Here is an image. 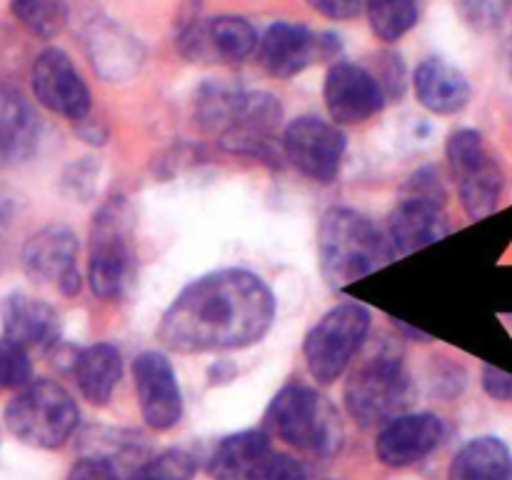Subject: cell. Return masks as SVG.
I'll use <instances>...</instances> for the list:
<instances>
[{"label": "cell", "instance_id": "1", "mask_svg": "<svg viewBox=\"0 0 512 480\" xmlns=\"http://www.w3.org/2000/svg\"><path fill=\"white\" fill-rule=\"evenodd\" d=\"M275 295L260 275L240 268L215 270L178 293L160 320L158 338L175 353L240 350L268 335Z\"/></svg>", "mask_w": 512, "mask_h": 480}, {"label": "cell", "instance_id": "2", "mask_svg": "<svg viewBox=\"0 0 512 480\" xmlns=\"http://www.w3.org/2000/svg\"><path fill=\"white\" fill-rule=\"evenodd\" d=\"M318 260L325 283L335 290L395 260L390 240L368 215L353 208H333L318 228Z\"/></svg>", "mask_w": 512, "mask_h": 480}, {"label": "cell", "instance_id": "3", "mask_svg": "<svg viewBox=\"0 0 512 480\" xmlns=\"http://www.w3.org/2000/svg\"><path fill=\"white\" fill-rule=\"evenodd\" d=\"M268 438L313 458H333L343 448V420L325 395L305 383H288L270 400L263 418Z\"/></svg>", "mask_w": 512, "mask_h": 480}, {"label": "cell", "instance_id": "4", "mask_svg": "<svg viewBox=\"0 0 512 480\" xmlns=\"http://www.w3.org/2000/svg\"><path fill=\"white\" fill-rule=\"evenodd\" d=\"M415 398V383L403 360L388 350L355 365L345 383V408L363 428H383L403 415Z\"/></svg>", "mask_w": 512, "mask_h": 480}, {"label": "cell", "instance_id": "5", "mask_svg": "<svg viewBox=\"0 0 512 480\" xmlns=\"http://www.w3.org/2000/svg\"><path fill=\"white\" fill-rule=\"evenodd\" d=\"M80 420L73 395L53 380H30L5 408V425L25 445L55 450L70 440Z\"/></svg>", "mask_w": 512, "mask_h": 480}, {"label": "cell", "instance_id": "6", "mask_svg": "<svg viewBox=\"0 0 512 480\" xmlns=\"http://www.w3.org/2000/svg\"><path fill=\"white\" fill-rule=\"evenodd\" d=\"M135 273L133 210L125 198H110L90 228L88 283L98 298L115 300L128 290Z\"/></svg>", "mask_w": 512, "mask_h": 480}, {"label": "cell", "instance_id": "7", "mask_svg": "<svg viewBox=\"0 0 512 480\" xmlns=\"http://www.w3.org/2000/svg\"><path fill=\"white\" fill-rule=\"evenodd\" d=\"M445 198L448 193L435 168L418 170L408 180L388 220V240L395 258L428 248L450 233Z\"/></svg>", "mask_w": 512, "mask_h": 480}, {"label": "cell", "instance_id": "8", "mask_svg": "<svg viewBox=\"0 0 512 480\" xmlns=\"http://www.w3.org/2000/svg\"><path fill=\"white\" fill-rule=\"evenodd\" d=\"M368 308L358 303H345L328 310L305 335L303 355L310 375L320 385H330L343 378L358 350L370 333Z\"/></svg>", "mask_w": 512, "mask_h": 480}, {"label": "cell", "instance_id": "9", "mask_svg": "<svg viewBox=\"0 0 512 480\" xmlns=\"http://www.w3.org/2000/svg\"><path fill=\"white\" fill-rule=\"evenodd\" d=\"M450 170L458 183L460 203L473 220H483L498 210L505 190V173L490 155L478 130H455L445 145Z\"/></svg>", "mask_w": 512, "mask_h": 480}, {"label": "cell", "instance_id": "10", "mask_svg": "<svg viewBox=\"0 0 512 480\" xmlns=\"http://www.w3.org/2000/svg\"><path fill=\"white\" fill-rule=\"evenodd\" d=\"M280 120H283V108L278 98L260 90L255 93L240 90L228 123L220 133V145L228 153L275 163L278 160L275 130L280 128Z\"/></svg>", "mask_w": 512, "mask_h": 480}, {"label": "cell", "instance_id": "11", "mask_svg": "<svg viewBox=\"0 0 512 480\" xmlns=\"http://www.w3.org/2000/svg\"><path fill=\"white\" fill-rule=\"evenodd\" d=\"M340 53V38L305 25L275 23L260 40L258 58L265 73L273 78H293L310 65L333 60Z\"/></svg>", "mask_w": 512, "mask_h": 480}, {"label": "cell", "instance_id": "12", "mask_svg": "<svg viewBox=\"0 0 512 480\" xmlns=\"http://www.w3.org/2000/svg\"><path fill=\"white\" fill-rule=\"evenodd\" d=\"M283 155L295 170L315 183H333L345 155L343 130L328 120L295 118L283 133Z\"/></svg>", "mask_w": 512, "mask_h": 480}, {"label": "cell", "instance_id": "13", "mask_svg": "<svg viewBox=\"0 0 512 480\" xmlns=\"http://www.w3.org/2000/svg\"><path fill=\"white\" fill-rule=\"evenodd\" d=\"M178 45L183 55L203 63H243L258 45L253 25L238 15L190 18L180 28Z\"/></svg>", "mask_w": 512, "mask_h": 480}, {"label": "cell", "instance_id": "14", "mask_svg": "<svg viewBox=\"0 0 512 480\" xmlns=\"http://www.w3.org/2000/svg\"><path fill=\"white\" fill-rule=\"evenodd\" d=\"M78 238L68 225H45L23 248V268L35 283L58 285L65 298L80 293Z\"/></svg>", "mask_w": 512, "mask_h": 480}, {"label": "cell", "instance_id": "15", "mask_svg": "<svg viewBox=\"0 0 512 480\" xmlns=\"http://www.w3.org/2000/svg\"><path fill=\"white\" fill-rule=\"evenodd\" d=\"M133 383L143 420L153 430H170L183 418L178 375L163 353L145 350L133 360Z\"/></svg>", "mask_w": 512, "mask_h": 480}, {"label": "cell", "instance_id": "16", "mask_svg": "<svg viewBox=\"0 0 512 480\" xmlns=\"http://www.w3.org/2000/svg\"><path fill=\"white\" fill-rule=\"evenodd\" d=\"M33 93L40 105L63 118L78 120L90 115V90L80 73L75 70L73 60L60 48H48L35 58L33 63Z\"/></svg>", "mask_w": 512, "mask_h": 480}, {"label": "cell", "instance_id": "17", "mask_svg": "<svg viewBox=\"0 0 512 480\" xmlns=\"http://www.w3.org/2000/svg\"><path fill=\"white\" fill-rule=\"evenodd\" d=\"M325 108L335 125H358L378 115L385 93L375 75L355 63H335L325 75Z\"/></svg>", "mask_w": 512, "mask_h": 480}, {"label": "cell", "instance_id": "18", "mask_svg": "<svg viewBox=\"0 0 512 480\" xmlns=\"http://www.w3.org/2000/svg\"><path fill=\"white\" fill-rule=\"evenodd\" d=\"M445 438V423L433 413H403L385 423L375 453L388 468H408L428 458Z\"/></svg>", "mask_w": 512, "mask_h": 480}, {"label": "cell", "instance_id": "19", "mask_svg": "<svg viewBox=\"0 0 512 480\" xmlns=\"http://www.w3.org/2000/svg\"><path fill=\"white\" fill-rule=\"evenodd\" d=\"M3 330L10 343L28 350H53L60 340V315L45 300L15 293L3 303Z\"/></svg>", "mask_w": 512, "mask_h": 480}, {"label": "cell", "instance_id": "20", "mask_svg": "<svg viewBox=\"0 0 512 480\" xmlns=\"http://www.w3.org/2000/svg\"><path fill=\"white\" fill-rule=\"evenodd\" d=\"M275 448L263 430L233 433L215 445L210 455L213 480H265Z\"/></svg>", "mask_w": 512, "mask_h": 480}, {"label": "cell", "instance_id": "21", "mask_svg": "<svg viewBox=\"0 0 512 480\" xmlns=\"http://www.w3.org/2000/svg\"><path fill=\"white\" fill-rule=\"evenodd\" d=\"M415 95L435 115H455L470 103V83L455 65L428 58L415 70Z\"/></svg>", "mask_w": 512, "mask_h": 480}, {"label": "cell", "instance_id": "22", "mask_svg": "<svg viewBox=\"0 0 512 480\" xmlns=\"http://www.w3.org/2000/svg\"><path fill=\"white\" fill-rule=\"evenodd\" d=\"M78 383L80 395L93 405H105L123 375V358L120 350L110 343H95L88 348L75 350L70 365Z\"/></svg>", "mask_w": 512, "mask_h": 480}, {"label": "cell", "instance_id": "23", "mask_svg": "<svg viewBox=\"0 0 512 480\" xmlns=\"http://www.w3.org/2000/svg\"><path fill=\"white\" fill-rule=\"evenodd\" d=\"M510 468L508 445L495 435H480L455 453L448 480H508Z\"/></svg>", "mask_w": 512, "mask_h": 480}, {"label": "cell", "instance_id": "24", "mask_svg": "<svg viewBox=\"0 0 512 480\" xmlns=\"http://www.w3.org/2000/svg\"><path fill=\"white\" fill-rule=\"evenodd\" d=\"M35 120L15 90L0 83V160L20 158L33 148Z\"/></svg>", "mask_w": 512, "mask_h": 480}, {"label": "cell", "instance_id": "25", "mask_svg": "<svg viewBox=\"0 0 512 480\" xmlns=\"http://www.w3.org/2000/svg\"><path fill=\"white\" fill-rule=\"evenodd\" d=\"M368 20L373 33L385 43H395L418 23V3L415 0H365Z\"/></svg>", "mask_w": 512, "mask_h": 480}, {"label": "cell", "instance_id": "26", "mask_svg": "<svg viewBox=\"0 0 512 480\" xmlns=\"http://www.w3.org/2000/svg\"><path fill=\"white\" fill-rule=\"evenodd\" d=\"M13 15L38 38H55L68 20L65 0H13Z\"/></svg>", "mask_w": 512, "mask_h": 480}, {"label": "cell", "instance_id": "27", "mask_svg": "<svg viewBox=\"0 0 512 480\" xmlns=\"http://www.w3.org/2000/svg\"><path fill=\"white\" fill-rule=\"evenodd\" d=\"M195 458L185 450H165L145 460L128 480H193Z\"/></svg>", "mask_w": 512, "mask_h": 480}, {"label": "cell", "instance_id": "28", "mask_svg": "<svg viewBox=\"0 0 512 480\" xmlns=\"http://www.w3.org/2000/svg\"><path fill=\"white\" fill-rule=\"evenodd\" d=\"M453 3L463 23L478 33L500 28L510 10V0H453Z\"/></svg>", "mask_w": 512, "mask_h": 480}, {"label": "cell", "instance_id": "29", "mask_svg": "<svg viewBox=\"0 0 512 480\" xmlns=\"http://www.w3.org/2000/svg\"><path fill=\"white\" fill-rule=\"evenodd\" d=\"M33 365L28 353L20 345L10 343L8 338H0V393L20 390L30 383Z\"/></svg>", "mask_w": 512, "mask_h": 480}, {"label": "cell", "instance_id": "30", "mask_svg": "<svg viewBox=\"0 0 512 480\" xmlns=\"http://www.w3.org/2000/svg\"><path fill=\"white\" fill-rule=\"evenodd\" d=\"M98 175H100L98 160L93 158L78 160V163H73L68 170H65L63 193L68 195V198L85 203V200L93 198L95 188H98Z\"/></svg>", "mask_w": 512, "mask_h": 480}, {"label": "cell", "instance_id": "31", "mask_svg": "<svg viewBox=\"0 0 512 480\" xmlns=\"http://www.w3.org/2000/svg\"><path fill=\"white\" fill-rule=\"evenodd\" d=\"M120 463L125 460L113 458L105 453H93L80 458L78 463L70 468L68 480H123V468Z\"/></svg>", "mask_w": 512, "mask_h": 480}, {"label": "cell", "instance_id": "32", "mask_svg": "<svg viewBox=\"0 0 512 480\" xmlns=\"http://www.w3.org/2000/svg\"><path fill=\"white\" fill-rule=\"evenodd\" d=\"M480 383H483V390L493 400H500V403H512V375L505 373L503 368H495V365H483V370H480Z\"/></svg>", "mask_w": 512, "mask_h": 480}, {"label": "cell", "instance_id": "33", "mask_svg": "<svg viewBox=\"0 0 512 480\" xmlns=\"http://www.w3.org/2000/svg\"><path fill=\"white\" fill-rule=\"evenodd\" d=\"M265 480H308V470H305V465L300 463V460H295L293 455L278 453V450H275Z\"/></svg>", "mask_w": 512, "mask_h": 480}, {"label": "cell", "instance_id": "34", "mask_svg": "<svg viewBox=\"0 0 512 480\" xmlns=\"http://www.w3.org/2000/svg\"><path fill=\"white\" fill-rule=\"evenodd\" d=\"M320 15L333 20L355 18L365 8V0H308Z\"/></svg>", "mask_w": 512, "mask_h": 480}, {"label": "cell", "instance_id": "35", "mask_svg": "<svg viewBox=\"0 0 512 480\" xmlns=\"http://www.w3.org/2000/svg\"><path fill=\"white\" fill-rule=\"evenodd\" d=\"M8 220H10V203L3 198V195H0V230L8 225Z\"/></svg>", "mask_w": 512, "mask_h": 480}, {"label": "cell", "instance_id": "36", "mask_svg": "<svg viewBox=\"0 0 512 480\" xmlns=\"http://www.w3.org/2000/svg\"><path fill=\"white\" fill-rule=\"evenodd\" d=\"M508 480H512V468H510V473H508Z\"/></svg>", "mask_w": 512, "mask_h": 480}, {"label": "cell", "instance_id": "37", "mask_svg": "<svg viewBox=\"0 0 512 480\" xmlns=\"http://www.w3.org/2000/svg\"><path fill=\"white\" fill-rule=\"evenodd\" d=\"M510 73H512V58H510Z\"/></svg>", "mask_w": 512, "mask_h": 480}]
</instances>
